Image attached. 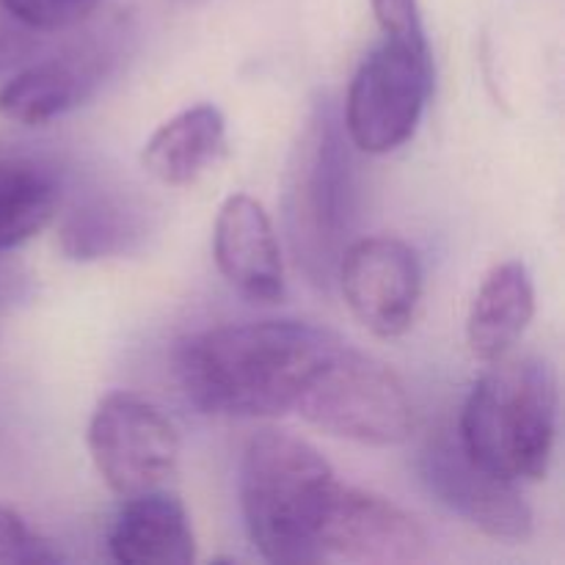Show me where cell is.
<instances>
[{"label": "cell", "mask_w": 565, "mask_h": 565, "mask_svg": "<svg viewBox=\"0 0 565 565\" xmlns=\"http://www.w3.org/2000/svg\"><path fill=\"white\" fill-rule=\"evenodd\" d=\"M340 337L301 320L230 323L185 337L174 353L188 401L210 417L259 419L296 408Z\"/></svg>", "instance_id": "obj_1"}, {"label": "cell", "mask_w": 565, "mask_h": 565, "mask_svg": "<svg viewBox=\"0 0 565 565\" xmlns=\"http://www.w3.org/2000/svg\"><path fill=\"white\" fill-rule=\"evenodd\" d=\"M557 436L555 370L535 356L497 359L458 419L463 450L500 478L535 483L550 472Z\"/></svg>", "instance_id": "obj_2"}, {"label": "cell", "mask_w": 565, "mask_h": 565, "mask_svg": "<svg viewBox=\"0 0 565 565\" xmlns=\"http://www.w3.org/2000/svg\"><path fill=\"white\" fill-rule=\"evenodd\" d=\"M337 486L318 447L263 430L241 461V508L248 539L268 563H318V530Z\"/></svg>", "instance_id": "obj_3"}, {"label": "cell", "mask_w": 565, "mask_h": 565, "mask_svg": "<svg viewBox=\"0 0 565 565\" xmlns=\"http://www.w3.org/2000/svg\"><path fill=\"white\" fill-rule=\"evenodd\" d=\"M292 412L323 434L373 447L403 445L417 423L401 375L342 340L309 375Z\"/></svg>", "instance_id": "obj_4"}, {"label": "cell", "mask_w": 565, "mask_h": 565, "mask_svg": "<svg viewBox=\"0 0 565 565\" xmlns=\"http://www.w3.org/2000/svg\"><path fill=\"white\" fill-rule=\"evenodd\" d=\"M348 154L329 108H315L296 147L287 191L290 241L315 281L329 279L340 263L342 232L348 230Z\"/></svg>", "instance_id": "obj_5"}, {"label": "cell", "mask_w": 565, "mask_h": 565, "mask_svg": "<svg viewBox=\"0 0 565 565\" xmlns=\"http://www.w3.org/2000/svg\"><path fill=\"white\" fill-rule=\"evenodd\" d=\"M434 94V53L384 42L362 61L345 99L348 138L367 154H386L408 143Z\"/></svg>", "instance_id": "obj_6"}, {"label": "cell", "mask_w": 565, "mask_h": 565, "mask_svg": "<svg viewBox=\"0 0 565 565\" xmlns=\"http://www.w3.org/2000/svg\"><path fill=\"white\" fill-rule=\"evenodd\" d=\"M88 452L99 478L121 500L166 489L180 467L174 423L136 392H110L88 423Z\"/></svg>", "instance_id": "obj_7"}, {"label": "cell", "mask_w": 565, "mask_h": 565, "mask_svg": "<svg viewBox=\"0 0 565 565\" xmlns=\"http://www.w3.org/2000/svg\"><path fill=\"white\" fill-rule=\"evenodd\" d=\"M419 478L425 489L456 516L497 541H527L533 511L519 483L480 467L458 434H436L419 452Z\"/></svg>", "instance_id": "obj_8"}, {"label": "cell", "mask_w": 565, "mask_h": 565, "mask_svg": "<svg viewBox=\"0 0 565 565\" xmlns=\"http://www.w3.org/2000/svg\"><path fill=\"white\" fill-rule=\"evenodd\" d=\"M428 544L423 524L401 505L337 480L318 530V563H419Z\"/></svg>", "instance_id": "obj_9"}, {"label": "cell", "mask_w": 565, "mask_h": 565, "mask_svg": "<svg viewBox=\"0 0 565 565\" xmlns=\"http://www.w3.org/2000/svg\"><path fill=\"white\" fill-rule=\"evenodd\" d=\"M342 296L353 318L381 340L412 329L423 296V268L408 243L397 237H362L337 263Z\"/></svg>", "instance_id": "obj_10"}, {"label": "cell", "mask_w": 565, "mask_h": 565, "mask_svg": "<svg viewBox=\"0 0 565 565\" xmlns=\"http://www.w3.org/2000/svg\"><path fill=\"white\" fill-rule=\"evenodd\" d=\"M213 254L221 276L241 296L274 303L285 298V265L274 224L257 199L235 193L218 210Z\"/></svg>", "instance_id": "obj_11"}, {"label": "cell", "mask_w": 565, "mask_h": 565, "mask_svg": "<svg viewBox=\"0 0 565 565\" xmlns=\"http://www.w3.org/2000/svg\"><path fill=\"white\" fill-rule=\"evenodd\" d=\"M103 75V50L83 47L36 61L0 88V114L17 125H47L86 103Z\"/></svg>", "instance_id": "obj_12"}, {"label": "cell", "mask_w": 565, "mask_h": 565, "mask_svg": "<svg viewBox=\"0 0 565 565\" xmlns=\"http://www.w3.org/2000/svg\"><path fill=\"white\" fill-rule=\"evenodd\" d=\"M108 552L125 565H188L196 561L191 516L180 497L158 489L125 500L110 524Z\"/></svg>", "instance_id": "obj_13"}, {"label": "cell", "mask_w": 565, "mask_h": 565, "mask_svg": "<svg viewBox=\"0 0 565 565\" xmlns=\"http://www.w3.org/2000/svg\"><path fill=\"white\" fill-rule=\"evenodd\" d=\"M535 315V287L519 259L497 265L480 285L467 318V342L475 359L491 364L508 356Z\"/></svg>", "instance_id": "obj_14"}, {"label": "cell", "mask_w": 565, "mask_h": 565, "mask_svg": "<svg viewBox=\"0 0 565 565\" xmlns=\"http://www.w3.org/2000/svg\"><path fill=\"white\" fill-rule=\"evenodd\" d=\"M226 152V119L215 105L202 103L152 132L141 152V163L158 182L171 188L193 185Z\"/></svg>", "instance_id": "obj_15"}, {"label": "cell", "mask_w": 565, "mask_h": 565, "mask_svg": "<svg viewBox=\"0 0 565 565\" xmlns=\"http://www.w3.org/2000/svg\"><path fill=\"white\" fill-rule=\"evenodd\" d=\"M58 185L25 158H0V252L33 241L53 221Z\"/></svg>", "instance_id": "obj_16"}, {"label": "cell", "mask_w": 565, "mask_h": 565, "mask_svg": "<svg viewBox=\"0 0 565 565\" xmlns=\"http://www.w3.org/2000/svg\"><path fill=\"white\" fill-rule=\"evenodd\" d=\"M103 0H0L6 14L31 31H64L86 20Z\"/></svg>", "instance_id": "obj_17"}, {"label": "cell", "mask_w": 565, "mask_h": 565, "mask_svg": "<svg viewBox=\"0 0 565 565\" xmlns=\"http://www.w3.org/2000/svg\"><path fill=\"white\" fill-rule=\"evenodd\" d=\"M0 563L3 565H47L61 563V555L47 539L33 533L20 513L0 505Z\"/></svg>", "instance_id": "obj_18"}, {"label": "cell", "mask_w": 565, "mask_h": 565, "mask_svg": "<svg viewBox=\"0 0 565 565\" xmlns=\"http://www.w3.org/2000/svg\"><path fill=\"white\" fill-rule=\"evenodd\" d=\"M370 6L384 31V39L430 53L423 14H419V0H370Z\"/></svg>", "instance_id": "obj_19"}]
</instances>
